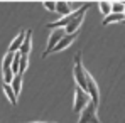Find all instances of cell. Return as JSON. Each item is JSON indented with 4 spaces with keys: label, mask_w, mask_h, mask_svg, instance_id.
Masks as SVG:
<instances>
[{
    "label": "cell",
    "mask_w": 125,
    "mask_h": 123,
    "mask_svg": "<svg viewBox=\"0 0 125 123\" xmlns=\"http://www.w3.org/2000/svg\"><path fill=\"white\" fill-rule=\"evenodd\" d=\"M90 101H91V96H90L84 89H81L80 86H76V88H74V104H73V111H74V113H81L84 110V106Z\"/></svg>",
    "instance_id": "obj_1"
},
{
    "label": "cell",
    "mask_w": 125,
    "mask_h": 123,
    "mask_svg": "<svg viewBox=\"0 0 125 123\" xmlns=\"http://www.w3.org/2000/svg\"><path fill=\"white\" fill-rule=\"evenodd\" d=\"M88 7H90V3H84L83 7H80V9L76 10V17L69 22V25H66V27H64V30H66V34H68V36H71V34H76V32H78V29H80V27H81V24H83L84 14H86V9H88Z\"/></svg>",
    "instance_id": "obj_2"
},
{
    "label": "cell",
    "mask_w": 125,
    "mask_h": 123,
    "mask_svg": "<svg viewBox=\"0 0 125 123\" xmlns=\"http://www.w3.org/2000/svg\"><path fill=\"white\" fill-rule=\"evenodd\" d=\"M74 81H76V86L86 91V69L81 62V54H76L74 57Z\"/></svg>",
    "instance_id": "obj_3"
},
{
    "label": "cell",
    "mask_w": 125,
    "mask_h": 123,
    "mask_svg": "<svg viewBox=\"0 0 125 123\" xmlns=\"http://www.w3.org/2000/svg\"><path fill=\"white\" fill-rule=\"evenodd\" d=\"M96 108H98V103L90 101L84 110L81 111V118H80V123H102L96 116Z\"/></svg>",
    "instance_id": "obj_4"
},
{
    "label": "cell",
    "mask_w": 125,
    "mask_h": 123,
    "mask_svg": "<svg viewBox=\"0 0 125 123\" xmlns=\"http://www.w3.org/2000/svg\"><path fill=\"white\" fill-rule=\"evenodd\" d=\"M64 36H66V30H64V29H54V30H52V34H51V37H49V42H47L46 51L42 52V57H46L49 52H52V49L59 44V41H61Z\"/></svg>",
    "instance_id": "obj_5"
},
{
    "label": "cell",
    "mask_w": 125,
    "mask_h": 123,
    "mask_svg": "<svg viewBox=\"0 0 125 123\" xmlns=\"http://www.w3.org/2000/svg\"><path fill=\"white\" fill-rule=\"evenodd\" d=\"M86 93L91 96V101L98 103L100 100V91H98V84L95 81V78L86 71Z\"/></svg>",
    "instance_id": "obj_6"
},
{
    "label": "cell",
    "mask_w": 125,
    "mask_h": 123,
    "mask_svg": "<svg viewBox=\"0 0 125 123\" xmlns=\"http://www.w3.org/2000/svg\"><path fill=\"white\" fill-rule=\"evenodd\" d=\"M24 39H25V30H21V32L17 34V37L10 42V46H9V52H19L21 47H22Z\"/></svg>",
    "instance_id": "obj_7"
},
{
    "label": "cell",
    "mask_w": 125,
    "mask_h": 123,
    "mask_svg": "<svg viewBox=\"0 0 125 123\" xmlns=\"http://www.w3.org/2000/svg\"><path fill=\"white\" fill-rule=\"evenodd\" d=\"M74 37H76V34H71V36H64L61 41H59V44L52 49V52H58V51H61V49H66V47H69L71 44H73V41H74Z\"/></svg>",
    "instance_id": "obj_8"
},
{
    "label": "cell",
    "mask_w": 125,
    "mask_h": 123,
    "mask_svg": "<svg viewBox=\"0 0 125 123\" xmlns=\"http://www.w3.org/2000/svg\"><path fill=\"white\" fill-rule=\"evenodd\" d=\"M31 46H32V32L31 30H25V39L22 42V47H21V54H27L29 56V52H31Z\"/></svg>",
    "instance_id": "obj_9"
},
{
    "label": "cell",
    "mask_w": 125,
    "mask_h": 123,
    "mask_svg": "<svg viewBox=\"0 0 125 123\" xmlns=\"http://www.w3.org/2000/svg\"><path fill=\"white\" fill-rule=\"evenodd\" d=\"M56 12H59L62 17H66L69 14H73L74 10L71 9V3H68V2H56Z\"/></svg>",
    "instance_id": "obj_10"
},
{
    "label": "cell",
    "mask_w": 125,
    "mask_h": 123,
    "mask_svg": "<svg viewBox=\"0 0 125 123\" xmlns=\"http://www.w3.org/2000/svg\"><path fill=\"white\" fill-rule=\"evenodd\" d=\"M3 91H5V95H7L10 104H17V95H15V91L12 89L10 84H5V83H3Z\"/></svg>",
    "instance_id": "obj_11"
},
{
    "label": "cell",
    "mask_w": 125,
    "mask_h": 123,
    "mask_svg": "<svg viewBox=\"0 0 125 123\" xmlns=\"http://www.w3.org/2000/svg\"><path fill=\"white\" fill-rule=\"evenodd\" d=\"M10 86H12V89L15 91V95L19 96V95H21V89H22V74H15L14 79H12V83H10Z\"/></svg>",
    "instance_id": "obj_12"
},
{
    "label": "cell",
    "mask_w": 125,
    "mask_h": 123,
    "mask_svg": "<svg viewBox=\"0 0 125 123\" xmlns=\"http://www.w3.org/2000/svg\"><path fill=\"white\" fill-rule=\"evenodd\" d=\"M118 20H125L124 14H110V15L103 17V25H108L112 22H118Z\"/></svg>",
    "instance_id": "obj_13"
},
{
    "label": "cell",
    "mask_w": 125,
    "mask_h": 123,
    "mask_svg": "<svg viewBox=\"0 0 125 123\" xmlns=\"http://www.w3.org/2000/svg\"><path fill=\"white\" fill-rule=\"evenodd\" d=\"M14 54H15V52H7V54H5L3 62H2V71H9V69H10L12 61H14Z\"/></svg>",
    "instance_id": "obj_14"
},
{
    "label": "cell",
    "mask_w": 125,
    "mask_h": 123,
    "mask_svg": "<svg viewBox=\"0 0 125 123\" xmlns=\"http://www.w3.org/2000/svg\"><path fill=\"white\" fill-rule=\"evenodd\" d=\"M21 52H15L14 54V61H12V66H10V69H12V73L14 74H19V67H21Z\"/></svg>",
    "instance_id": "obj_15"
},
{
    "label": "cell",
    "mask_w": 125,
    "mask_h": 123,
    "mask_svg": "<svg viewBox=\"0 0 125 123\" xmlns=\"http://www.w3.org/2000/svg\"><path fill=\"white\" fill-rule=\"evenodd\" d=\"M100 10H102V14H103V17L106 15H110L112 14V2H100Z\"/></svg>",
    "instance_id": "obj_16"
},
{
    "label": "cell",
    "mask_w": 125,
    "mask_h": 123,
    "mask_svg": "<svg viewBox=\"0 0 125 123\" xmlns=\"http://www.w3.org/2000/svg\"><path fill=\"white\" fill-rule=\"evenodd\" d=\"M125 2H112V14H124Z\"/></svg>",
    "instance_id": "obj_17"
},
{
    "label": "cell",
    "mask_w": 125,
    "mask_h": 123,
    "mask_svg": "<svg viewBox=\"0 0 125 123\" xmlns=\"http://www.w3.org/2000/svg\"><path fill=\"white\" fill-rule=\"evenodd\" d=\"M27 66H29V56L27 54H22L21 56V67H19V74H24L27 71Z\"/></svg>",
    "instance_id": "obj_18"
},
{
    "label": "cell",
    "mask_w": 125,
    "mask_h": 123,
    "mask_svg": "<svg viewBox=\"0 0 125 123\" xmlns=\"http://www.w3.org/2000/svg\"><path fill=\"white\" fill-rule=\"evenodd\" d=\"M14 73H12V69H9V71H3V83L5 84H10L12 83V79H14Z\"/></svg>",
    "instance_id": "obj_19"
},
{
    "label": "cell",
    "mask_w": 125,
    "mask_h": 123,
    "mask_svg": "<svg viewBox=\"0 0 125 123\" xmlns=\"http://www.w3.org/2000/svg\"><path fill=\"white\" fill-rule=\"evenodd\" d=\"M44 7H46L47 10H52V12H56V2H44Z\"/></svg>",
    "instance_id": "obj_20"
},
{
    "label": "cell",
    "mask_w": 125,
    "mask_h": 123,
    "mask_svg": "<svg viewBox=\"0 0 125 123\" xmlns=\"http://www.w3.org/2000/svg\"><path fill=\"white\" fill-rule=\"evenodd\" d=\"M124 17H125V9H124Z\"/></svg>",
    "instance_id": "obj_21"
}]
</instances>
